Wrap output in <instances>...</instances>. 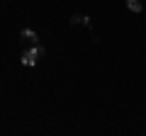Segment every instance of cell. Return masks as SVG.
Listing matches in <instances>:
<instances>
[{
  "instance_id": "1",
  "label": "cell",
  "mask_w": 146,
  "mask_h": 136,
  "mask_svg": "<svg viewBox=\"0 0 146 136\" xmlns=\"http://www.w3.org/2000/svg\"><path fill=\"white\" fill-rule=\"evenodd\" d=\"M42 56H44V46H36V44H34L29 51L22 53V66H34V63L39 61Z\"/></svg>"
},
{
  "instance_id": "2",
  "label": "cell",
  "mask_w": 146,
  "mask_h": 136,
  "mask_svg": "<svg viewBox=\"0 0 146 136\" xmlns=\"http://www.w3.org/2000/svg\"><path fill=\"white\" fill-rule=\"evenodd\" d=\"M20 37H22V42H25V44H36V42H39V39H36V34H34L32 29H22Z\"/></svg>"
},
{
  "instance_id": "3",
  "label": "cell",
  "mask_w": 146,
  "mask_h": 136,
  "mask_svg": "<svg viewBox=\"0 0 146 136\" xmlns=\"http://www.w3.org/2000/svg\"><path fill=\"white\" fill-rule=\"evenodd\" d=\"M127 5H129L131 12H141V3L139 0H127Z\"/></svg>"
}]
</instances>
